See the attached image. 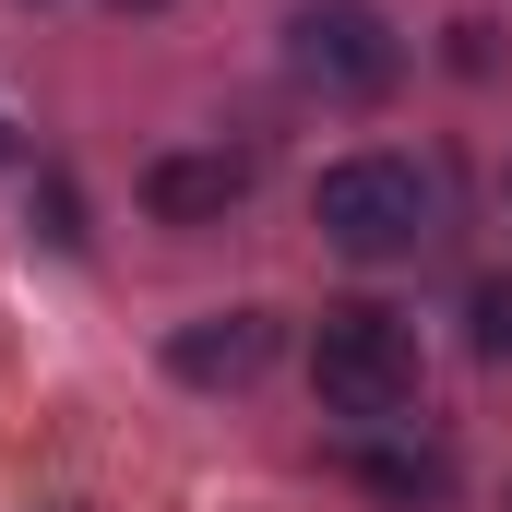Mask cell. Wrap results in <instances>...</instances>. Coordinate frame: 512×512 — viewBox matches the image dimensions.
Here are the masks:
<instances>
[{
    "label": "cell",
    "instance_id": "cell-4",
    "mask_svg": "<svg viewBox=\"0 0 512 512\" xmlns=\"http://www.w3.org/2000/svg\"><path fill=\"white\" fill-rule=\"evenodd\" d=\"M167 370L191 393H251L274 370V310H215V322H179L167 334Z\"/></svg>",
    "mask_w": 512,
    "mask_h": 512
},
{
    "label": "cell",
    "instance_id": "cell-5",
    "mask_svg": "<svg viewBox=\"0 0 512 512\" xmlns=\"http://www.w3.org/2000/svg\"><path fill=\"white\" fill-rule=\"evenodd\" d=\"M239 203H251V155H227V143L143 167V215H155V227H227Z\"/></svg>",
    "mask_w": 512,
    "mask_h": 512
},
{
    "label": "cell",
    "instance_id": "cell-2",
    "mask_svg": "<svg viewBox=\"0 0 512 512\" xmlns=\"http://www.w3.org/2000/svg\"><path fill=\"white\" fill-rule=\"evenodd\" d=\"M429 215H441V191L417 179V155H334L310 191V227L358 262H405L429 239Z\"/></svg>",
    "mask_w": 512,
    "mask_h": 512
},
{
    "label": "cell",
    "instance_id": "cell-6",
    "mask_svg": "<svg viewBox=\"0 0 512 512\" xmlns=\"http://www.w3.org/2000/svg\"><path fill=\"white\" fill-rule=\"evenodd\" d=\"M358 477L393 489V501H441V489H453V465H441V453H358Z\"/></svg>",
    "mask_w": 512,
    "mask_h": 512
},
{
    "label": "cell",
    "instance_id": "cell-1",
    "mask_svg": "<svg viewBox=\"0 0 512 512\" xmlns=\"http://www.w3.org/2000/svg\"><path fill=\"white\" fill-rule=\"evenodd\" d=\"M310 382H322L334 417H358V429H405L417 417V334L393 310H370V298H346L310 334Z\"/></svg>",
    "mask_w": 512,
    "mask_h": 512
},
{
    "label": "cell",
    "instance_id": "cell-7",
    "mask_svg": "<svg viewBox=\"0 0 512 512\" xmlns=\"http://www.w3.org/2000/svg\"><path fill=\"white\" fill-rule=\"evenodd\" d=\"M477 358H512V286L477 298Z\"/></svg>",
    "mask_w": 512,
    "mask_h": 512
},
{
    "label": "cell",
    "instance_id": "cell-3",
    "mask_svg": "<svg viewBox=\"0 0 512 512\" xmlns=\"http://www.w3.org/2000/svg\"><path fill=\"white\" fill-rule=\"evenodd\" d=\"M286 72L310 84V96H382L393 72H405V48H393V24L370 12V0H310L298 24H286Z\"/></svg>",
    "mask_w": 512,
    "mask_h": 512
},
{
    "label": "cell",
    "instance_id": "cell-8",
    "mask_svg": "<svg viewBox=\"0 0 512 512\" xmlns=\"http://www.w3.org/2000/svg\"><path fill=\"white\" fill-rule=\"evenodd\" d=\"M120 12H155V0H120Z\"/></svg>",
    "mask_w": 512,
    "mask_h": 512
}]
</instances>
